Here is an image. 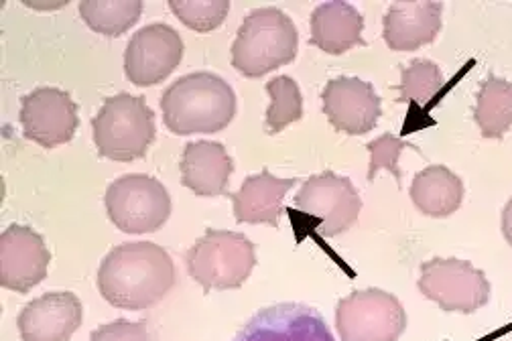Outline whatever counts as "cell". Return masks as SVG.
I'll list each match as a JSON object with an SVG mask.
<instances>
[{
    "instance_id": "obj_1",
    "label": "cell",
    "mask_w": 512,
    "mask_h": 341,
    "mask_svg": "<svg viewBox=\"0 0 512 341\" xmlns=\"http://www.w3.org/2000/svg\"><path fill=\"white\" fill-rule=\"evenodd\" d=\"M175 281L169 252L153 242L120 244L104 256L98 268V291L116 309H149L175 287Z\"/></svg>"
},
{
    "instance_id": "obj_2",
    "label": "cell",
    "mask_w": 512,
    "mask_h": 341,
    "mask_svg": "<svg viewBox=\"0 0 512 341\" xmlns=\"http://www.w3.org/2000/svg\"><path fill=\"white\" fill-rule=\"evenodd\" d=\"M165 126L177 134H214L236 116L232 86L212 72H194L175 80L161 96Z\"/></svg>"
},
{
    "instance_id": "obj_3",
    "label": "cell",
    "mask_w": 512,
    "mask_h": 341,
    "mask_svg": "<svg viewBox=\"0 0 512 341\" xmlns=\"http://www.w3.org/2000/svg\"><path fill=\"white\" fill-rule=\"evenodd\" d=\"M299 33L277 7L254 9L244 17L232 43V65L246 78H263L297 57Z\"/></svg>"
},
{
    "instance_id": "obj_4",
    "label": "cell",
    "mask_w": 512,
    "mask_h": 341,
    "mask_svg": "<svg viewBox=\"0 0 512 341\" xmlns=\"http://www.w3.org/2000/svg\"><path fill=\"white\" fill-rule=\"evenodd\" d=\"M98 155L118 163L143 159L157 139L155 112L143 96L116 94L106 98L92 120Z\"/></svg>"
},
{
    "instance_id": "obj_5",
    "label": "cell",
    "mask_w": 512,
    "mask_h": 341,
    "mask_svg": "<svg viewBox=\"0 0 512 341\" xmlns=\"http://www.w3.org/2000/svg\"><path fill=\"white\" fill-rule=\"evenodd\" d=\"M185 266L204 293L238 289L256 266V244L240 232L208 228L187 250Z\"/></svg>"
},
{
    "instance_id": "obj_6",
    "label": "cell",
    "mask_w": 512,
    "mask_h": 341,
    "mask_svg": "<svg viewBox=\"0 0 512 341\" xmlns=\"http://www.w3.org/2000/svg\"><path fill=\"white\" fill-rule=\"evenodd\" d=\"M110 222L124 234H153L171 216V195L165 185L145 173L122 175L104 195Z\"/></svg>"
},
{
    "instance_id": "obj_7",
    "label": "cell",
    "mask_w": 512,
    "mask_h": 341,
    "mask_svg": "<svg viewBox=\"0 0 512 341\" xmlns=\"http://www.w3.org/2000/svg\"><path fill=\"white\" fill-rule=\"evenodd\" d=\"M407 327L403 303L382 289L354 291L340 299L336 329L342 341H399Z\"/></svg>"
},
{
    "instance_id": "obj_8",
    "label": "cell",
    "mask_w": 512,
    "mask_h": 341,
    "mask_svg": "<svg viewBox=\"0 0 512 341\" xmlns=\"http://www.w3.org/2000/svg\"><path fill=\"white\" fill-rule=\"evenodd\" d=\"M293 203L324 238L348 232L362 210V199L354 183L334 171L311 175L295 195Z\"/></svg>"
},
{
    "instance_id": "obj_9",
    "label": "cell",
    "mask_w": 512,
    "mask_h": 341,
    "mask_svg": "<svg viewBox=\"0 0 512 341\" xmlns=\"http://www.w3.org/2000/svg\"><path fill=\"white\" fill-rule=\"evenodd\" d=\"M419 291L447 313H476L490 299L482 270L460 258H431L421 264Z\"/></svg>"
},
{
    "instance_id": "obj_10",
    "label": "cell",
    "mask_w": 512,
    "mask_h": 341,
    "mask_svg": "<svg viewBox=\"0 0 512 341\" xmlns=\"http://www.w3.org/2000/svg\"><path fill=\"white\" fill-rule=\"evenodd\" d=\"M181 35L165 25L153 23L139 29L124 51V74L139 88H151L165 82L183 59Z\"/></svg>"
},
{
    "instance_id": "obj_11",
    "label": "cell",
    "mask_w": 512,
    "mask_h": 341,
    "mask_svg": "<svg viewBox=\"0 0 512 341\" xmlns=\"http://www.w3.org/2000/svg\"><path fill=\"white\" fill-rule=\"evenodd\" d=\"M23 136L43 149H55L70 143L78 128V104L74 98L53 86L35 88L21 100Z\"/></svg>"
},
{
    "instance_id": "obj_12",
    "label": "cell",
    "mask_w": 512,
    "mask_h": 341,
    "mask_svg": "<svg viewBox=\"0 0 512 341\" xmlns=\"http://www.w3.org/2000/svg\"><path fill=\"white\" fill-rule=\"evenodd\" d=\"M234 341H334V335L317 309L279 303L252 315Z\"/></svg>"
},
{
    "instance_id": "obj_13",
    "label": "cell",
    "mask_w": 512,
    "mask_h": 341,
    "mask_svg": "<svg viewBox=\"0 0 512 341\" xmlns=\"http://www.w3.org/2000/svg\"><path fill=\"white\" fill-rule=\"evenodd\" d=\"M51 254L39 232L13 224L0 236V285L13 293H29L47 277Z\"/></svg>"
},
{
    "instance_id": "obj_14",
    "label": "cell",
    "mask_w": 512,
    "mask_h": 341,
    "mask_svg": "<svg viewBox=\"0 0 512 341\" xmlns=\"http://www.w3.org/2000/svg\"><path fill=\"white\" fill-rule=\"evenodd\" d=\"M324 114L330 124L350 136H360L374 130L380 114L382 102L374 88L360 78H336L328 82L322 92Z\"/></svg>"
},
{
    "instance_id": "obj_15",
    "label": "cell",
    "mask_w": 512,
    "mask_h": 341,
    "mask_svg": "<svg viewBox=\"0 0 512 341\" xmlns=\"http://www.w3.org/2000/svg\"><path fill=\"white\" fill-rule=\"evenodd\" d=\"M84 307L70 291L45 293L31 301L17 317L23 341H70L80 329Z\"/></svg>"
},
{
    "instance_id": "obj_16",
    "label": "cell",
    "mask_w": 512,
    "mask_h": 341,
    "mask_svg": "<svg viewBox=\"0 0 512 341\" xmlns=\"http://www.w3.org/2000/svg\"><path fill=\"white\" fill-rule=\"evenodd\" d=\"M297 179H279L269 169L248 175L236 193H226L232 201L234 220L240 224H269L279 228L283 199Z\"/></svg>"
},
{
    "instance_id": "obj_17",
    "label": "cell",
    "mask_w": 512,
    "mask_h": 341,
    "mask_svg": "<svg viewBox=\"0 0 512 341\" xmlns=\"http://www.w3.org/2000/svg\"><path fill=\"white\" fill-rule=\"evenodd\" d=\"M181 185L198 197H220L228 193V181L234 171V161L224 145L214 141L187 143L181 161Z\"/></svg>"
},
{
    "instance_id": "obj_18",
    "label": "cell",
    "mask_w": 512,
    "mask_h": 341,
    "mask_svg": "<svg viewBox=\"0 0 512 341\" xmlns=\"http://www.w3.org/2000/svg\"><path fill=\"white\" fill-rule=\"evenodd\" d=\"M441 3H393L384 17V41L393 51H417L441 31Z\"/></svg>"
},
{
    "instance_id": "obj_19",
    "label": "cell",
    "mask_w": 512,
    "mask_h": 341,
    "mask_svg": "<svg viewBox=\"0 0 512 341\" xmlns=\"http://www.w3.org/2000/svg\"><path fill=\"white\" fill-rule=\"evenodd\" d=\"M364 19L348 3H324L311 13V39L309 43L328 55H344L356 45H366Z\"/></svg>"
},
{
    "instance_id": "obj_20",
    "label": "cell",
    "mask_w": 512,
    "mask_h": 341,
    "mask_svg": "<svg viewBox=\"0 0 512 341\" xmlns=\"http://www.w3.org/2000/svg\"><path fill=\"white\" fill-rule=\"evenodd\" d=\"M411 201L423 216L447 218L462 206L464 181L443 165H431L415 175Z\"/></svg>"
},
{
    "instance_id": "obj_21",
    "label": "cell",
    "mask_w": 512,
    "mask_h": 341,
    "mask_svg": "<svg viewBox=\"0 0 512 341\" xmlns=\"http://www.w3.org/2000/svg\"><path fill=\"white\" fill-rule=\"evenodd\" d=\"M474 118L484 139H502L512 128V82L490 74L480 86Z\"/></svg>"
},
{
    "instance_id": "obj_22",
    "label": "cell",
    "mask_w": 512,
    "mask_h": 341,
    "mask_svg": "<svg viewBox=\"0 0 512 341\" xmlns=\"http://www.w3.org/2000/svg\"><path fill=\"white\" fill-rule=\"evenodd\" d=\"M143 13V0H82L80 17L98 35L120 37L133 29Z\"/></svg>"
},
{
    "instance_id": "obj_23",
    "label": "cell",
    "mask_w": 512,
    "mask_h": 341,
    "mask_svg": "<svg viewBox=\"0 0 512 341\" xmlns=\"http://www.w3.org/2000/svg\"><path fill=\"white\" fill-rule=\"evenodd\" d=\"M443 86L445 80L437 63L429 59H415L401 70V94L397 102L429 108Z\"/></svg>"
},
{
    "instance_id": "obj_24",
    "label": "cell",
    "mask_w": 512,
    "mask_h": 341,
    "mask_svg": "<svg viewBox=\"0 0 512 341\" xmlns=\"http://www.w3.org/2000/svg\"><path fill=\"white\" fill-rule=\"evenodd\" d=\"M271 96V106L265 116V132L279 134L289 124L303 118V96L297 82L289 76H279L265 86Z\"/></svg>"
},
{
    "instance_id": "obj_25",
    "label": "cell",
    "mask_w": 512,
    "mask_h": 341,
    "mask_svg": "<svg viewBox=\"0 0 512 341\" xmlns=\"http://www.w3.org/2000/svg\"><path fill=\"white\" fill-rule=\"evenodd\" d=\"M171 13L196 33L216 31L228 17V0H169Z\"/></svg>"
},
{
    "instance_id": "obj_26",
    "label": "cell",
    "mask_w": 512,
    "mask_h": 341,
    "mask_svg": "<svg viewBox=\"0 0 512 341\" xmlns=\"http://www.w3.org/2000/svg\"><path fill=\"white\" fill-rule=\"evenodd\" d=\"M366 149H368V153H370L368 181L372 183V181L376 179V173H378V171L387 169V171L395 177V181L399 183V187H401V179H403V171L399 169V157H401V153H403L405 149H415L417 153H421L415 145L401 141L399 136H395V134H391V132L378 136V139H374L372 143H368Z\"/></svg>"
},
{
    "instance_id": "obj_27",
    "label": "cell",
    "mask_w": 512,
    "mask_h": 341,
    "mask_svg": "<svg viewBox=\"0 0 512 341\" xmlns=\"http://www.w3.org/2000/svg\"><path fill=\"white\" fill-rule=\"evenodd\" d=\"M90 341H151V339H149L145 321L135 323L128 319H116L92 331Z\"/></svg>"
},
{
    "instance_id": "obj_28",
    "label": "cell",
    "mask_w": 512,
    "mask_h": 341,
    "mask_svg": "<svg viewBox=\"0 0 512 341\" xmlns=\"http://www.w3.org/2000/svg\"><path fill=\"white\" fill-rule=\"evenodd\" d=\"M502 234L506 242L512 246V199L506 203V208L502 212Z\"/></svg>"
}]
</instances>
